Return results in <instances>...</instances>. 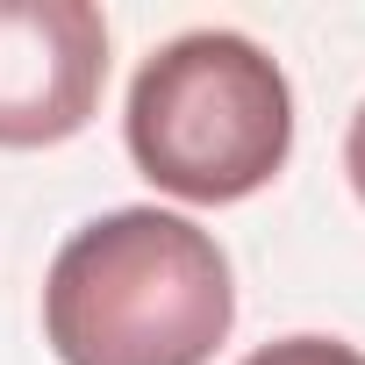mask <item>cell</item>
Instances as JSON below:
<instances>
[{
  "instance_id": "6da1fadb",
  "label": "cell",
  "mask_w": 365,
  "mask_h": 365,
  "mask_svg": "<svg viewBox=\"0 0 365 365\" xmlns=\"http://www.w3.org/2000/svg\"><path fill=\"white\" fill-rule=\"evenodd\" d=\"M237 279L222 244L172 208H115L65 237L43 279L58 365H208L230 344Z\"/></svg>"
},
{
  "instance_id": "7a4b0ae2",
  "label": "cell",
  "mask_w": 365,
  "mask_h": 365,
  "mask_svg": "<svg viewBox=\"0 0 365 365\" xmlns=\"http://www.w3.org/2000/svg\"><path fill=\"white\" fill-rule=\"evenodd\" d=\"M122 136L150 187L194 208H230L279 179L294 150V86L251 36L187 29L129 79Z\"/></svg>"
},
{
  "instance_id": "3957f363",
  "label": "cell",
  "mask_w": 365,
  "mask_h": 365,
  "mask_svg": "<svg viewBox=\"0 0 365 365\" xmlns=\"http://www.w3.org/2000/svg\"><path fill=\"white\" fill-rule=\"evenodd\" d=\"M108 22L86 0H0V150H43L93 122Z\"/></svg>"
},
{
  "instance_id": "277c9868",
  "label": "cell",
  "mask_w": 365,
  "mask_h": 365,
  "mask_svg": "<svg viewBox=\"0 0 365 365\" xmlns=\"http://www.w3.org/2000/svg\"><path fill=\"white\" fill-rule=\"evenodd\" d=\"M244 365H365V351L336 336H279V344H258Z\"/></svg>"
},
{
  "instance_id": "5b68a950",
  "label": "cell",
  "mask_w": 365,
  "mask_h": 365,
  "mask_svg": "<svg viewBox=\"0 0 365 365\" xmlns=\"http://www.w3.org/2000/svg\"><path fill=\"white\" fill-rule=\"evenodd\" d=\"M344 172H351V187H358V201H365V101H358L351 136H344Z\"/></svg>"
}]
</instances>
